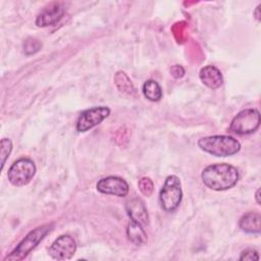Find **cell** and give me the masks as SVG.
Here are the masks:
<instances>
[{
	"instance_id": "cell-1",
	"label": "cell",
	"mask_w": 261,
	"mask_h": 261,
	"mask_svg": "<svg viewBox=\"0 0 261 261\" xmlns=\"http://www.w3.org/2000/svg\"><path fill=\"white\" fill-rule=\"evenodd\" d=\"M204 185L213 191H225L237 185L240 178L239 170L227 163L211 164L201 173Z\"/></svg>"
},
{
	"instance_id": "cell-2",
	"label": "cell",
	"mask_w": 261,
	"mask_h": 261,
	"mask_svg": "<svg viewBox=\"0 0 261 261\" xmlns=\"http://www.w3.org/2000/svg\"><path fill=\"white\" fill-rule=\"evenodd\" d=\"M198 147L204 152L218 157L232 156L241 150V144L237 139L224 135L201 138L198 141Z\"/></svg>"
},
{
	"instance_id": "cell-3",
	"label": "cell",
	"mask_w": 261,
	"mask_h": 261,
	"mask_svg": "<svg viewBox=\"0 0 261 261\" xmlns=\"http://www.w3.org/2000/svg\"><path fill=\"white\" fill-rule=\"evenodd\" d=\"M53 227L54 223L50 222L34 228L18 243V245L4 258V260H22L32 252L33 249L37 247V245L52 230Z\"/></svg>"
},
{
	"instance_id": "cell-4",
	"label": "cell",
	"mask_w": 261,
	"mask_h": 261,
	"mask_svg": "<svg viewBox=\"0 0 261 261\" xmlns=\"http://www.w3.org/2000/svg\"><path fill=\"white\" fill-rule=\"evenodd\" d=\"M182 199L180 180L176 175H168L159 192V204L165 212L177 209Z\"/></svg>"
},
{
	"instance_id": "cell-5",
	"label": "cell",
	"mask_w": 261,
	"mask_h": 261,
	"mask_svg": "<svg viewBox=\"0 0 261 261\" xmlns=\"http://www.w3.org/2000/svg\"><path fill=\"white\" fill-rule=\"evenodd\" d=\"M260 125V113L257 109L248 108L239 112L231 120L229 130L236 135L245 136L255 133Z\"/></svg>"
},
{
	"instance_id": "cell-6",
	"label": "cell",
	"mask_w": 261,
	"mask_h": 261,
	"mask_svg": "<svg viewBox=\"0 0 261 261\" xmlns=\"http://www.w3.org/2000/svg\"><path fill=\"white\" fill-rule=\"evenodd\" d=\"M36 165L29 158H19L12 163L7 172V178L13 186L28 185L36 174Z\"/></svg>"
},
{
	"instance_id": "cell-7",
	"label": "cell",
	"mask_w": 261,
	"mask_h": 261,
	"mask_svg": "<svg viewBox=\"0 0 261 261\" xmlns=\"http://www.w3.org/2000/svg\"><path fill=\"white\" fill-rule=\"evenodd\" d=\"M110 114V109L106 106H96L82 111L76 120V130L86 133L100 124Z\"/></svg>"
},
{
	"instance_id": "cell-8",
	"label": "cell",
	"mask_w": 261,
	"mask_h": 261,
	"mask_svg": "<svg viewBox=\"0 0 261 261\" xmlns=\"http://www.w3.org/2000/svg\"><path fill=\"white\" fill-rule=\"evenodd\" d=\"M76 251V243L72 237L62 234L50 246L48 253L55 260H68Z\"/></svg>"
},
{
	"instance_id": "cell-9",
	"label": "cell",
	"mask_w": 261,
	"mask_h": 261,
	"mask_svg": "<svg viewBox=\"0 0 261 261\" xmlns=\"http://www.w3.org/2000/svg\"><path fill=\"white\" fill-rule=\"evenodd\" d=\"M96 189L98 192L106 195H113L116 197H125L128 194V184L122 177L110 175L101 178L97 185Z\"/></svg>"
},
{
	"instance_id": "cell-10",
	"label": "cell",
	"mask_w": 261,
	"mask_h": 261,
	"mask_svg": "<svg viewBox=\"0 0 261 261\" xmlns=\"http://www.w3.org/2000/svg\"><path fill=\"white\" fill-rule=\"evenodd\" d=\"M64 7L61 3L54 2L46 7L41 13L38 14L36 18V25L40 28H45L57 23L64 15Z\"/></svg>"
},
{
	"instance_id": "cell-11",
	"label": "cell",
	"mask_w": 261,
	"mask_h": 261,
	"mask_svg": "<svg viewBox=\"0 0 261 261\" xmlns=\"http://www.w3.org/2000/svg\"><path fill=\"white\" fill-rule=\"evenodd\" d=\"M125 210L130 220L136 221L142 224L143 226L148 223V220H149L148 211L144 202L141 199L135 198L127 201L125 204Z\"/></svg>"
},
{
	"instance_id": "cell-12",
	"label": "cell",
	"mask_w": 261,
	"mask_h": 261,
	"mask_svg": "<svg viewBox=\"0 0 261 261\" xmlns=\"http://www.w3.org/2000/svg\"><path fill=\"white\" fill-rule=\"evenodd\" d=\"M199 77L206 87L212 90L220 88L223 84L222 74L220 70L214 65L204 66L199 72Z\"/></svg>"
},
{
	"instance_id": "cell-13",
	"label": "cell",
	"mask_w": 261,
	"mask_h": 261,
	"mask_svg": "<svg viewBox=\"0 0 261 261\" xmlns=\"http://www.w3.org/2000/svg\"><path fill=\"white\" fill-rule=\"evenodd\" d=\"M260 221L261 216L256 212H248L242 216L239 221L241 229L247 233L258 234L260 233Z\"/></svg>"
},
{
	"instance_id": "cell-14",
	"label": "cell",
	"mask_w": 261,
	"mask_h": 261,
	"mask_svg": "<svg viewBox=\"0 0 261 261\" xmlns=\"http://www.w3.org/2000/svg\"><path fill=\"white\" fill-rule=\"evenodd\" d=\"M127 239L135 245L141 246L147 242V233L143 228V225L130 220L126 227Z\"/></svg>"
},
{
	"instance_id": "cell-15",
	"label": "cell",
	"mask_w": 261,
	"mask_h": 261,
	"mask_svg": "<svg viewBox=\"0 0 261 261\" xmlns=\"http://www.w3.org/2000/svg\"><path fill=\"white\" fill-rule=\"evenodd\" d=\"M142 90L144 96L152 102H157L162 98V89L160 85L154 80L146 81Z\"/></svg>"
},
{
	"instance_id": "cell-16",
	"label": "cell",
	"mask_w": 261,
	"mask_h": 261,
	"mask_svg": "<svg viewBox=\"0 0 261 261\" xmlns=\"http://www.w3.org/2000/svg\"><path fill=\"white\" fill-rule=\"evenodd\" d=\"M114 83L120 92L130 95V96L135 95L136 89L125 72H123V71L116 72L114 75Z\"/></svg>"
},
{
	"instance_id": "cell-17",
	"label": "cell",
	"mask_w": 261,
	"mask_h": 261,
	"mask_svg": "<svg viewBox=\"0 0 261 261\" xmlns=\"http://www.w3.org/2000/svg\"><path fill=\"white\" fill-rule=\"evenodd\" d=\"M22 48H23V52H24L25 55H33L41 49V43L39 42L38 39L33 38V37H29L23 42Z\"/></svg>"
},
{
	"instance_id": "cell-18",
	"label": "cell",
	"mask_w": 261,
	"mask_h": 261,
	"mask_svg": "<svg viewBox=\"0 0 261 261\" xmlns=\"http://www.w3.org/2000/svg\"><path fill=\"white\" fill-rule=\"evenodd\" d=\"M11 151H12V142L7 138L2 139L0 142V155H1V168L2 169L4 167V164L7 160V158L9 157Z\"/></svg>"
},
{
	"instance_id": "cell-19",
	"label": "cell",
	"mask_w": 261,
	"mask_h": 261,
	"mask_svg": "<svg viewBox=\"0 0 261 261\" xmlns=\"http://www.w3.org/2000/svg\"><path fill=\"white\" fill-rule=\"evenodd\" d=\"M138 187H139V190L140 192L146 196V197H149L151 196V194L153 193V190H154V185H153V181L151 180V178L147 177V176H143L139 179L138 181Z\"/></svg>"
},
{
	"instance_id": "cell-20",
	"label": "cell",
	"mask_w": 261,
	"mask_h": 261,
	"mask_svg": "<svg viewBox=\"0 0 261 261\" xmlns=\"http://www.w3.org/2000/svg\"><path fill=\"white\" fill-rule=\"evenodd\" d=\"M240 260H259V255L258 252L255 249H247L242 252L240 256Z\"/></svg>"
},
{
	"instance_id": "cell-21",
	"label": "cell",
	"mask_w": 261,
	"mask_h": 261,
	"mask_svg": "<svg viewBox=\"0 0 261 261\" xmlns=\"http://www.w3.org/2000/svg\"><path fill=\"white\" fill-rule=\"evenodd\" d=\"M170 71H171V74L174 76V77H176V79H178V77H181L184 74H185V69L180 66V65H174V66H172L171 67V69H170Z\"/></svg>"
},
{
	"instance_id": "cell-22",
	"label": "cell",
	"mask_w": 261,
	"mask_h": 261,
	"mask_svg": "<svg viewBox=\"0 0 261 261\" xmlns=\"http://www.w3.org/2000/svg\"><path fill=\"white\" fill-rule=\"evenodd\" d=\"M259 10H260V5H258V6L256 7L255 11H254V15H255V17H256L257 20H260V12H259Z\"/></svg>"
},
{
	"instance_id": "cell-23",
	"label": "cell",
	"mask_w": 261,
	"mask_h": 261,
	"mask_svg": "<svg viewBox=\"0 0 261 261\" xmlns=\"http://www.w3.org/2000/svg\"><path fill=\"white\" fill-rule=\"evenodd\" d=\"M259 194H260V189H258L257 191H256V195H255V198H256V202H257V204H260V200H259Z\"/></svg>"
}]
</instances>
